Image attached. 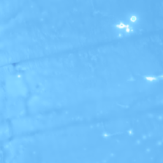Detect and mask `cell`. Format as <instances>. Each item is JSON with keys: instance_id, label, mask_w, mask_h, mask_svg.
I'll use <instances>...</instances> for the list:
<instances>
[{"instance_id": "1", "label": "cell", "mask_w": 163, "mask_h": 163, "mask_svg": "<svg viewBox=\"0 0 163 163\" xmlns=\"http://www.w3.org/2000/svg\"><path fill=\"white\" fill-rule=\"evenodd\" d=\"M125 21L130 25L136 27L140 22V17L137 13L131 12L127 15Z\"/></svg>"}, {"instance_id": "2", "label": "cell", "mask_w": 163, "mask_h": 163, "mask_svg": "<svg viewBox=\"0 0 163 163\" xmlns=\"http://www.w3.org/2000/svg\"><path fill=\"white\" fill-rule=\"evenodd\" d=\"M144 80L148 83H155L158 81V77L154 75H147L144 77Z\"/></svg>"}]
</instances>
